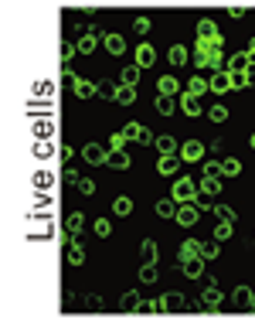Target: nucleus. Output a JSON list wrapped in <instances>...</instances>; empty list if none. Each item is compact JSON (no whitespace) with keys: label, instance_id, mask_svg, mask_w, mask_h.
<instances>
[{"label":"nucleus","instance_id":"nucleus-40","mask_svg":"<svg viewBox=\"0 0 255 320\" xmlns=\"http://www.w3.org/2000/svg\"><path fill=\"white\" fill-rule=\"evenodd\" d=\"M228 235H232V222H221V225L215 228V239H218V242H225Z\"/></svg>","mask_w":255,"mask_h":320},{"label":"nucleus","instance_id":"nucleus-52","mask_svg":"<svg viewBox=\"0 0 255 320\" xmlns=\"http://www.w3.org/2000/svg\"><path fill=\"white\" fill-rule=\"evenodd\" d=\"M249 58H255V38H252V44H249Z\"/></svg>","mask_w":255,"mask_h":320},{"label":"nucleus","instance_id":"nucleus-46","mask_svg":"<svg viewBox=\"0 0 255 320\" xmlns=\"http://www.w3.org/2000/svg\"><path fill=\"white\" fill-rule=\"evenodd\" d=\"M123 143H126V133H123V130H119V133H113L109 147H113V150H123Z\"/></svg>","mask_w":255,"mask_h":320},{"label":"nucleus","instance_id":"nucleus-32","mask_svg":"<svg viewBox=\"0 0 255 320\" xmlns=\"http://www.w3.org/2000/svg\"><path fill=\"white\" fill-rule=\"evenodd\" d=\"M174 109H177V99H167V95H160V99H157V113L160 116H170Z\"/></svg>","mask_w":255,"mask_h":320},{"label":"nucleus","instance_id":"nucleus-23","mask_svg":"<svg viewBox=\"0 0 255 320\" xmlns=\"http://www.w3.org/2000/svg\"><path fill=\"white\" fill-rule=\"evenodd\" d=\"M177 208L180 205H177L174 198H170V201H157V215L160 218H177Z\"/></svg>","mask_w":255,"mask_h":320},{"label":"nucleus","instance_id":"nucleus-18","mask_svg":"<svg viewBox=\"0 0 255 320\" xmlns=\"http://www.w3.org/2000/svg\"><path fill=\"white\" fill-rule=\"evenodd\" d=\"M75 95H79V99H92V95H99V85H92V82L79 78V82H75Z\"/></svg>","mask_w":255,"mask_h":320},{"label":"nucleus","instance_id":"nucleus-2","mask_svg":"<svg viewBox=\"0 0 255 320\" xmlns=\"http://www.w3.org/2000/svg\"><path fill=\"white\" fill-rule=\"evenodd\" d=\"M174 201H177V205H194V201H197V181L180 177V181L174 184Z\"/></svg>","mask_w":255,"mask_h":320},{"label":"nucleus","instance_id":"nucleus-10","mask_svg":"<svg viewBox=\"0 0 255 320\" xmlns=\"http://www.w3.org/2000/svg\"><path fill=\"white\" fill-rule=\"evenodd\" d=\"M82 157H85V160H89V164H106V157H109V153L102 150V147H99V143H89V147H85V150H82Z\"/></svg>","mask_w":255,"mask_h":320},{"label":"nucleus","instance_id":"nucleus-39","mask_svg":"<svg viewBox=\"0 0 255 320\" xmlns=\"http://www.w3.org/2000/svg\"><path fill=\"white\" fill-rule=\"evenodd\" d=\"M215 215L221 218V222H235V211H232L228 205H218V208H215Z\"/></svg>","mask_w":255,"mask_h":320},{"label":"nucleus","instance_id":"nucleus-21","mask_svg":"<svg viewBox=\"0 0 255 320\" xmlns=\"http://www.w3.org/2000/svg\"><path fill=\"white\" fill-rule=\"evenodd\" d=\"M65 259H68V266H82L85 263V252H82V245H68V249H65Z\"/></svg>","mask_w":255,"mask_h":320},{"label":"nucleus","instance_id":"nucleus-30","mask_svg":"<svg viewBox=\"0 0 255 320\" xmlns=\"http://www.w3.org/2000/svg\"><path fill=\"white\" fill-rule=\"evenodd\" d=\"M180 109H184L187 116H197L201 113V102H197L194 95H184V99H180Z\"/></svg>","mask_w":255,"mask_h":320},{"label":"nucleus","instance_id":"nucleus-44","mask_svg":"<svg viewBox=\"0 0 255 320\" xmlns=\"http://www.w3.org/2000/svg\"><path fill=\"white\" fill-rule=\"evenodd\" d=\"M218 174H221V164L218 160H208L204 164V177H218Z\"/></svg>","mask_w":255,"mask_h":320},{"label":"nucleus","instance_id":"nucleus-45","mask_svg":"<svg viewBox=\"0 0 255 320\" xmlns=\"http://www.w3.org/2000/svg\"><path fill=\"white\" fill-rule=\"evenodd\" d=\"M99 95H106V99H116V85H109V82H99Z\"/></svg>","mask_w":255,"mask_h":320},{"label":"nucleus","instance_id":"nucleus-19","mask_svg":"<svg viewBox=\"0 0 255 320\" xmlns=\"http://www.w3.org/2000/svg\"><path fill=\"white\" fill-rule=\"evenodd\" d=\"M116 102H119V106L136 102V89H133V85H119V89H116Z\"/></svg>","mask_w":255,"mask_h":320},{"label":"nucleus","instance_id":"nucleus-41","mask_svg":"<svg viewBox=\"0 0 255 320\" xmlns=\"http://www.w3.org/2000/svg\"><path fill=\"white\" fill-rule=\"evenodd\" d=\"M92 228H96V235H99V239H106V235L113 232V225H109L106 218H99V222H96V225H92Z\"/></svg>","mask_w":255,"mask_h":320},{"label":"nucleus","instance_id":"nucleus-3","mask_svg":"<svg viewBox=\"0 0 255 320\" xmlns=\"http://www.w3.org/2000/svg\"><path fill=\"white\" fill-rule=\"evenodd\" d=\"M123 133H126V140H136V143H143V147H153V143H157V140H153V133L146 130L143 123H126Z\"/></svg>","mask_w":255,"mask_h":320},{"label":"nucleus","instance_id":"nucleus-48","mask_svg":"<svg viewBox=\"0 0 255 320\" xmlns=\"http://www.w3.org/2000/svg\"><path fill=\"white\" fill-rule=\"evenodd\" d=\"M51 130H55V126H51V123H38V126H34V133H38V136H44V133H48V136H51Z\"/></svg>","mask_w":255,"mask_h":320},{"label":"nucleus","instance_id":"nucleus-12","mask_svg":"<svg viewBox=\"0 0 255 320\" xmlns=\"http://www.w3.org/2000/svg\"><path fill=\"white\" fill-rule=\"evenodd\" d=\"M201 303H204V307H221V290H218L215 283H211V286H204V293H201Z\"/></svg>","mask_w":255,"mask_h":320},{"label":"nucleus","instance_id":"nucleus-47","mask_svg":"<svg viewBox=\"0 0 255 320\" xmlns=\"http://www.w3.org/2000/svg\"><path fill=\"white\" fill-rule=\"evenodd\" d=\"M133 31H136V34H146V31H150V20H146V17H136Z\"/></svg>","mask_w":255,"mask_h":320},{"label":"nucleus","instance_id":"nucleus-25","mask_svg":"<svg viewBox=\"0 0 255 320\" xmlns=\"http://www.w3.org/2000/svg\"><path fill=\"white\" fill-rule=\"evenodd\" d=\"M160 303H163V310H184V307H187L180 293H167V297H163Z\"/></svg>","mask_w":255,"mask_h":320},{"label":"nucleus","instance_id":"nucleus-42","mask_svg":"<svg viewBox=\"0 0 255 320\" xmlns=\"http://www.w3.org/2000/svg\"><path fill=\"white\" fill-rule=\"evenodd\" d=\"M79 191H82V194H96V181H92V177H82Z\"/></svg>","mask_w":255,"mask_h":320},{"label":"nucleus","instance_id":"nucleus-8","mask_svg":"<svg viewBox=\"0 0 255 320\" xmlns=\"http://www.w3.org/2000/svg\"><path fill=\"white\" fill-rule=\"evenodd\" d=\"M180 157H184V160H201V157H204V143H197V140H187V143L180 147Z\"/></svg>","mask_w":255,"mask_h":320},{"label":"nucleus","instance_id":"nucleus-35","mask_svg":"<svg viewBox=\"0 0 255 320\" xmlns=\"http://www.w3.org/2000/svg\"><path fill=\"white\" fill-rule=\"evenodd\" d=\"M221 174H228V177H235V174H242V164H238L235 157H228V160H221Z\"/></svg>","mask_w":255,"mask_h":320},{"label":"nucleus","instance_id":"nucleus-27","mask_svg":"<svg viewBox=\"0 0 255 320\" xmlns=\"http://www.w3.org/2000/svg\"><path fill=\"white\" fill-rule=\"evenodd\" d=\"M204 89H211V85H208V78H201V75L187 82V95H194V99H197L201 92H204Z\"/></svg>","mask_w":255,"mask_h":320},{"label":"nucleus","instance_id":"nucleus-13","mask_svg":"<svg viewBox=\"0 0 255 320\" xmlns=\"http://www.w3.org/2000/svg\"><path fill=\"white\" fill-rule=\"evenodd\" d=\"M232 303H235V307H252V303H255L252 290H249V286H238L235 293H232Z\"/></svg>","mask_w":255,"mask_h":320},{"label":"nucleus","instance_id":"nucleus-33","mask_svg":"<svg viewBox=\"0 0 255 320\" xmlns=\"http://www.w3.org/2000/svg\"><path fill=\"white\" fill-rule=\"evenodd\" d=\"M113 211H116L119 218H126V215L133 211V201H129V198H116V201H113Z\"/></svg>","mask_w":255,"mask_h":320},{"label":"nucleus","instance_id":"nucleus-29","mask_svg":"<svg viewBox=\"0 0 255 320\" xmlns=\"http://www.w3.org/2000/svg\"><path fill=\"white\" fill-rule=\"evenodd\" d=\"M143 263H146V266H157V242H150V239L143 242Z\"/></svg>","mask_w":255,"mask_h":320},{"label":"nucleus","instance_id":"nucleus-43","mask_svg":"<svg viewBox=\"0 0 255 320\" xmlns=\"http://www.w3.org/2000/svg\"><path fill=\"white\" fill-rule=\"evenodd\" d=\"M211 119H215V123H225V119H228V109H225V106H211Z\"/></svg>","mask_w":255,"mask_h":320},{"label":"nucleus","instance_id":"nucleus-14","mask_svg":"<svg viewBox=\"0 0 255 320\" xmlns=\"http://www.w3.org/2000/svg\"><path fill=\"white\" fill-rule=\"evenodd\" d=\"M82 225H85L82 211H72V215L65 218V232H68V235H79V232H82Z\"/></svg>","mask_w":255,"mask_h":320},{"label":"nucleus","instance_id":"nucleus-31","mask_svg":"<svg viewBox=\"0 0 255 320\" xmlns=\"http://www.w3.org/2000/svg\"><path fill=\"white\" fill-rule=\"evenodd\" d=\"M218 252H221V245H218V239H211V242H201V259H215Z\"/></svg>","mask_w":255,"mask_h":320},{"label":"nucleus","instance_id":"nucleus-16","mask_svg":"<svg viewBox=\"0 0 255 320\" xmlns=\"http://www.w3.org/2000/svg\"><path fill=\"white\" fill-rule=\"evenodd\" d=\"M177 167H180V157H160V164H157V170L163 174V177L177 174Z\"/></svg>","mask_w":255,"mask_h":320},{"label":"nucleus","instance_id":"nucleus-36","mask_svg":"<svg viewBox=\"0 0 255 320\" xmlns=\"http://www.w3.org/2000/svg\"><path fill=\"white\" fill-rule=\"evenodd\" d=\"M119 310H139V297L136 293H126V297L119 300Z\"/></svg>","mask_w":255,"mask_h":320},{"label":"nucleus","instance_id":"nucleus-50","mask_svg":"<svg viewBox=\"0 0 255 320\" xmlns=\"http://www.w3.org/2000/svg\"><path fill=\"white\" fill-rule=\"evenodd\" d=\"M65 181H82V177L75 174V167H65Z\"/></svg>","mask_w":255,"mask_h":320},{"label":"nucleus","instance_id":"nucleus-53","mask_svg":"<svg viewBox=\"0 0 255 320\" xmlns=\"http://www.w3.org/2000/svg\"><path fill=\"white\" fill-rule=\"evenodd\" d=\"M249 143H252V150H255V133H252V140H249Z\"/></svg>","mask_w":255,"mask_h":320},{"label":"nucleus","instance_id":"nucleus-15","mask_svg":"<svg viewBox=\"0 0 255 320\" xmlns=\"http://www.w3.org/2000/svg\"><path fill=\"white\" fill-rule=\"evenodd\" d=\"M106 164H109V167H116V170H126V167H129V157H126L123 150H109Z\"/></svg>","mask_w":255,"mask_h":320},{"label":"nucleus","instance_id":"nucleus-38","mask_svg":"<svg viewBox=\"0 0 255 320\" xmlns=\"http://www.w3.org/2000/svg\"><path fill=\"white\" fill-rule=\"evenodd\" d=\"M139 283H157V266H143L139 269Z\"/></svg>","mask_w":255,"mask_h":320},{"label":"nucleus","instance_id":"nucleus-1","mask_svg":"<svg viewBox=\"0 0 255 320\" xmlns=\"http://www.w3.org/2000/svg\"><path fill=\"white\" fill-rule=\"evenodd\" d=\"M194 61L201 65V68H211V72H221V65H225V58H221V48H215V44H204V41H197Z\"/></svg>","mask_w":255,"mask_h":320},{"label":"nucleus","instance_id":"nucleus-26","mask_svg":"<svg viewBox=\"0 0 255 320\" xmlns=\"http://www.w3.org/2000/svg\"><path fill=\"white\" fill-rule=\"evenodd\" d=\"M167 58H170V65H187V58H191V55H187V48H184V44H174Z\"/></svg>","mask_w":255,"mask_h":320},{"label":"nucleus","instance_id":"nucleus-49","mask_svg":"<svg viewBox=\"0 0 255 320\" xmlns=\"http://www.w3.org/2000/svg\"><path fill=\"white\" fill-rule=\"evenodd\" d=\"M72 51H75V48H72V41H65V44H61V58H72Z\"/></svg>","mask_w":255,"mask_h":320},{"label":"nucleus","instance_id":"nucleus-51","mask_svg":"<svg viewBox=\"0 0 255 320\" xmlns=\"http://www.w3.org/2000/svg\"><path fill=\"white\" fill-rule=\"evenodd\" d=\"M245 78H249V82H255V58H252V65L245 68Z\"/></svg>","mask_w":255,"mask_h":320},{"label":"nucleus","instance_id":"nucleus-24","mask_svg":"<svg viewBox=\"0 0 255 320\" xmlns=\"http://www.w3.org/2000/svg\"><path fill=\"white\" fill-rule=\"evenodd\" d=\"M197 252H201V245H197V242H184V245H180V252H177V256H180V266H184V263H191Z\"/></svg>","mask_w":255,"mask_h":320},{"label":"nucleus","instance_id":"nucleus-34","mask_svg":"<svg viewBox=\"0 0 255 320\" xmlns=\"http://www.w3.org/2000/svg\"><path fill=\"white\" fill-rule=\"evenodd\" d=\"M96 38H99V34H92V31H89V34L79 41V51H82V55H92V51H96Z\"/></svg>","mask_w":255,"mask_h":320},{"label":"nucleus","instance_id":"nucleus-22","mask_svg":"<svg viewBox=\"0 0 255 320\" xmlns=\"http://www.w3.org/2000/svg\"><path fill=\"white\" fill-rule=\"evenodd\" d=\"M157 150L163 153V157H174V153H177V140H174V136H157Z\"/></svg>","mask_w":255,"mask_h":320},{"label":"nucleus","instance_id":"nucleus-7","mask_svg":"<svg viewBox=\"0 0 255 320\" xmlns=\"http://www.w3.org/2000/svg\"><path fill=\"white\" fill-rule=\"evenodd\" d=\"M197 218H201V208L197 205H180L177 208V222H180V225H194Z\"/></svg>","mask_w":255,"mask_h":320},{"label":"nucleus","instance_id":"nucleus-6","mask_svg":"<svg viewBox=\"0 0 255 320\" xmlns=\"http://www.w3.org/2000/svg\"><path fill=\"white\" fill-rule=\"evenodd\" d=\"M208 85H211V92H228V89H235V78L228 75V72H215V75L208 78Z\"/></svg>","mask_w":255,"mask_h":320},{"label":"nucleus","instance_id":"nucleus-20","mask_svg":"<svg viewBox=\"0 0 255 320\" xmlns=\"http://www.w3.org/2000/svg\"><path fill=\"white\" fill-rule=\"evenodd\" d=\"M119 78H123V85H133V89H136V82H139V65H126V68L119 72Z\"/></svg>","mask_w":255,"mask_h":320},{"label":"nucleus","instance_id":"nucleus-9","mask_svg":"<svg viewBox=\"0 0 255 320\" xmlns=\"http://www.w3.org/2000/svg\"><path fill=\"white\" fill-rule=\"evenodd\" d=\"M153 61H157V51H153L150 44H139V48H136V65H139V68H150Z\"/></svg>","mask_w":255,"mask_h":320},{"label":"nucleus","instance_id":"nucleus-17","mask_svg":"<svg viewBox=\"0 0 255 320\" xmlns=\"http://www.w3.org/2000/svg\"><path fill=\"white\" fill-rule=\"evenodd\" d=\"M201 273H204V259H201V256H194L191 263H184V276H187V280H197Z\"/></svg>","mask_w":255,"mask_h":320},{"label":"nucleus","instance_id":"nucleus-11","mask_svg":"<svg viewBox=\"0 0 255 320\" xmlns=\"http://www.w3.org/2000/svg\"><path fill=\"white\" fill-rule=\"evenodd\" d=\"M102 44H106V51H109V55H123V51H126V41L119 38V34H106Z\"/></svg>","mask_w":255,"mask_h":320},{"label":"nucleus","instance_id":"nucleus-28","mask_svg":"<svg viewBox=\"0 0 255 320\" xmlns=\"http://www.w3.org/2000/svg\"><path fill=\"white\" fill-rule=\"evenodd\" d=\"M160 95H167V99H174V92H177V78H170V75H163L160 78Z\"/></svg>","mask_w":255,"mask_h":320},{"label":"nucleus","instance_id":"nucleus-4","mask_svg":"<svg viewBox=\"0 0 255 320\" xmlns=\"http://www.w3.org/2000/svg\"><path fill=\"white\" fill-rule=\"evenodd\" d=\"M197 41L221 48V34H218V24H215V20H201V24H197Z\"/></svg>","mask_w":255,"mask_h":320},{"label":"nucleus","instance_id":"nucleus-37","mask_svg":"<svg viewBox=\"0 0 255 320\" xmlns=\"http://www.w3.org/2000/svg\"><path fill=\"white\" fill-rule=\"evenodd\" d=\"M201 191H204V194H218V191H221V181H218V177H204V181H201Z\"/></svg>","mask_w":255,"mask_h":320},{"label":"nucleus","instance_id":"nucleus-5","mask_svg":"<svg viewBox=\"0 0 255 320\" xmlns=\"http://www.w3.org/2000/svg\"><path fill=\"white\" fill-rule=\"evenodd\" d=\"M252 65V58H249V51H238V55H232L228 61H225V72L228 75H245V68Z\"/></svg>","mask_w":255,"mask_h":320}]
</instances>
